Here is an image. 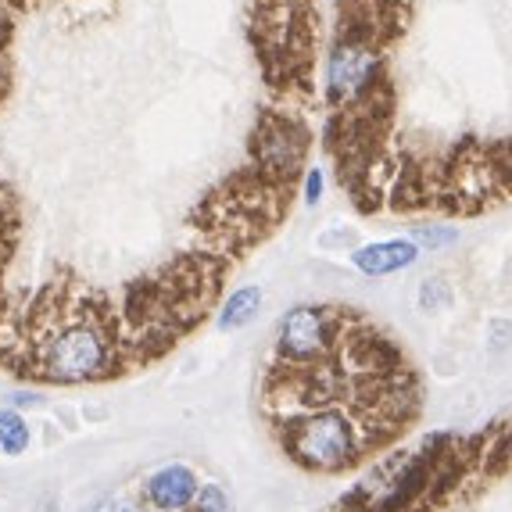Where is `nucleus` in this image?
I'll list each match as a JSON object with an SVG mask.
<instances>
[{
	"mask_svg": "<svg viewBox=\"0 0 512 512\" xmlns=\"http://www.w3.org/2000/svg\"><path fill=\"white\" fill-rule=\"evenodd\" d=\"M283 448L298 466L316 473H341L376 448V437L362 427V419L348 416L344 409H308L291 412L280 427Z\"/></svg>",
	"mask_w": 512,
	"mask_h": 512,
	"instance_id": "f257e3e1",
	"label": "nucleus"
},
{
	"mask_svg": "<svg viewBox=\"0 0 512 512\" xmlns=\"http://www.w3.org/2000/svg\"><path fill=\"white\" fill-rule=\"evenodd\" d=\"M33 373L51 384H86L119 373V341L101 319H72L33 348Z\"/></svg>",
	"mask_w": 512,
	"mask_h": 512,
	"instance_id": "f03ea898",
	"label": "nucleus"
},
{
	"mask_svg": "<svg viewBox=\"0 0 512 512\" xmlns=\"http://www.w3.org/2000/svg\"><path fill=\"white\" fill-rule=\"evenodd\" d=\"M344 316L341 308H319V305H298L291 308L280 323V348L283 366H316V362L330 359L344 333Z\"/></svg>",
	"mask_w": 512,
	"mask_h": 512,
	"instance_id": "7ed1b4c3",
	"label": "nucleus"
},
{
	"mask_svg": "<svg viewBox=\"0 0 512 512\" xmlns=\"http://www.w3.org/2000/svg\"><path fill=\"white\" fill-rule=\"evenodd\" d=\"M308 147H312V137H308L305 122H298L287 111H265L255 129V140H251L258 176L276 187H291Z\"/></svg>",
	"mask_w": 512,
	"mask_h": 512,
	"instance_id": "20e7f679",
	"label": "nucleus"
},
{
	"mask_svg": "<svg viewBox=\"0 0 512 512\" xmlns=\"http://www.w3.org/2000/svg\"><path fill=\"white\" fill-rule=\"evenodd\" d=\"M384 76V51L366 43L337 40L326 61V101L341 111L355 104L376 79Z\"/></svg>",
	"mask_w": 512,
	"mask_h": 512,
	"instance_id": "39448f33",
	"label": "nucleus"
},
{
	"mask_svg": "<svg viewBox=\"0 0 512 512\" xmlns=\"http://www.w3.org/2000/svg\"><path fill=\"white\" fill-rule=\"evenodd\" d=\"M197 491H201V480L183 462H169L144 480V502L158 512H187Z\"/></svg>",
	"mask_w": 512,
	"mask_h": 512,
	"instance_id": "423d86ee",
	"label": "nucleus"
},
{
	"mask_svg": "<svg viewBox=\"0 0 512 512\" xmlns=\"http://www.w3.org/2000/svg\"><path fill=\"white\" fill-rule=\"evenodd\" d=\"M416 258H419V248L412 240H380V244L355 248L351 262L359 265L366 276H387V273H398V269H409Z\"/></svg>",
	"mask_w": 512,
	"mask_h": 512,
	"instance_id": "0eeeda50",
	"label": "nucleus"
},
{
	"mask_svg": "<svg viewBox=\"0 0 512 512\" xmlns=\"http://www.w3.org/2000/svg\"><path fill=\"white\" fill-rule=\"evenodd\" d=\"M258 308H262V291L258 287H240L226 298L222 305V316H219V330H240V326H248L251 319L258 316Z\"/></svg>",
	"mask_w": 512,
	"mask_h": 512,
	"instance_id": "6e6552de",
	"label": "nucleus"
},
{
	"mask_svg": "<svg viewBox=\"0 0 512 512\" xmlns=\"http://www.w3.org/2000/svg\"><path fill=\"white\" fill-rule=\"evenodd\" d=\"M33 441L26 416L18 409H0V452L4 455H22Z\"/></svg>",
	"mask_w": 512,
	"mask_h": 512,
	"instance_id": "1a4fd4ad",
	"label": "nucleus"
},
{
	"mask_svg": "<svg viewBox=\"0 0 512 512\" xmlns=\"http://www.w3.org/2000/svg\"><path fill=\"white\" fill-rule=\"evenodd\" d=\"M448 305H452V283L441 280V276L419 283V308L423 312H444Z\"/></svg>",
	"mask_w": 512,
	"mask_h": 512,
	"instance_id": "9d476101",
	"label": "nucleus"
},
{
	"mask_svg": "<svg viewBox=\"0 0 512 512\" xmlns=\"http://www.w3.org/2000/svg\"><path fill=\"white\" fill-rule=\"evenodd\" d=\"M409 240L416 244V248L423 244V248L437 251V248H444V244H455V240H459V233L448 230V226H416Z\"/></svg>",
	"mask_w": 512,
	"mask_h": 512,
	"instance_id": "9b49d317",
	"label": "nucleus"
},
{
	"mask_svg": "<svg viewBox=\"0 0 512 512\" xmlns=\"http://www.w3.org/2000/svg\"><path fill=\"white\" fill-rule=\"evenodd\" d=\"M190 512H230V498H226V491L219 484H201Z\"/></svg>",
	"mask_w": 512,
	"mask_h": 512,
	"instance_id": "f8f14e48",
	"label": "nucleus"
},
{
	"mask_svg": "<svg viewBox=\"0 0 512 512\" xmlns=\"http://www.w3.org/2000/svg\"><path fill=\"white\" fill-rule=\"evenodd\" d=\"M359 244V237L351 230H337V233H326V237H319V248H355Z\"/></svg>",
	"mask_w": 512,
	"mask_h": 512,
	"instance_id": "ddd939ff",
	"label": "nucleus"
},
{
	"mask_svg": "<svg viewBox=\"0 0 512 512\" xmlns=\"http://www.w3.org/2000/svg\"><path fill=\"white\" fill-rule=\"evenodd\" d=\"M491 348L495 351H502V348H509L512 344V323H505V319H491Z\"/></svg>",
	"mask_w": 512,
	"mask_h": 512,
	"instance_id": "4468645a",
	"label": "nucleus"
},
{
	"mask_svg": "<svg viewBox=\"0 0 512 512\" xmlns=\"http://www.w3.org/2000/svg\"><path fill=\"white\" fill-rule=\"evenodd\" d=\"M319 197H323V169H308V176H305V201H308V205H316Z\"/></svg>",
	"mask_w": 512,
	"mask_h": 512,
	"instance_id": "2eb2a0df",
	"label": "nucleus"
},
{
	"mask_svg": "<svg viewBox=\"0 0 512 512\" xmlns=\"http://www.w3.org/2000/svg\"><path fill=\"white\" fill-rule=\"evenodd\" d=\"M40 405H43V398H40V394H33V391H18V394H11V398H8V409H18V412H22V409H40Z\"/></svg>",
	"mask_w": 512,
	"mask_h": 512,
	"instance_id": "dca6fc26",
	"label": "nucleus"
},
{
	"mask_svg": "<svg viewBox=\"0 0 512 512\" xmlns=\"http://www.w3.org/2000/svg\"><path fill=\"white\" fill-rule=\"evenodd\" d=\"M90 512H140V505H133L129 498H104V502L94 505Z\"/></svg>",
	"mask_w": 512,
	"mask_h": 512,
	"instance_id": "f3484780",
	"label": "nucleus"
}]
</instances>
